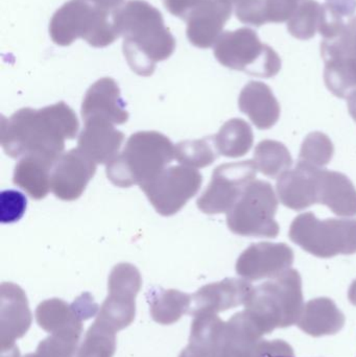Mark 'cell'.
<instances>
[{
	"label": "cell",
	"mask_w": 356,
	"mask_h": 357,
	"mask_svg": "<svg viewBox=\"0 0 356 357\" xmlns=\"http://www.w3.org/2000/svg\"><path fill=\"white\" fill-rule=\"evenodd\" d=\"M79 127L77 115L63 102L40 110L21 109L8 119L2 117L0 144L12 158L37 156L54 163Z\"/></svg>",
	"instance_id": "1"
},
{
	"label": "cell",
	"mask_w": 356,
	"mask_h": 357,
	"mask_svg": "<svg viewBox=\"0 0 356 357\" xmlns=\"http://www.w3.org/2000/svg\"><path fill=\"white\" fill-rule=\"evenodd\" d=\"M112 22L123 38V54L136 75L150 77L157 63L175 52L176 40L162 14L144 0H129L113 10Z\"/></svg>",
	"instance_id": "2"
},
{
	"label": "cell",
	"mask_w": 356,
	"mask_h": 357,
	"mask_svg": "<svg viewBox=\"0 0 356 357\" xmlns=\"http://www.w3.org/2000/svg\"><path fill=\"white\" fill-rule=\"evenodd\" d=\"M175 158L171 140L155 131L133 134L121 154L107 165L109 180L118 187H131L154 180Z\"/></svg>",
	"instance_id": "3"
},
{
	"label": "cell",
	"mask_w": 356,
	"mask_h": 357,
	"mask_svg": "<svg viewBox=\"0 0 356 357\" xmlns=\"http://www.w3.org/2000/svg\"><path fill=\"white\" fill-rule=\"evenodd\" d=\"M110 14L83 0H70L52 16L50 37L60 46H69L82 38L93 47H106L119 38L114 24L109 20Z\"/></svg>",
	"instance_id": "4"
},
{
	"label": "cell",
	"mask_w": 356,
	"mask_h": 357,
	"mask_svg": "<svg viewBox=\"0 0 356 357\" xmlns=\"http://www.w3.org/2000/svg\"><path fill=\"white\" fill-rule=\"evenodd\" d=\"M291 241L320 258L356 253V220H319L313 212L295 218L288 232Z\"/></svg>",
	"instance_id": "5"
},
{
	"label": "cell",
	"mask_w": 356,
	"mask_h": 357,
	"mask_svg": "<svg viewBox=\"0 0 356 357\" xmlns=\"http://www.w3.org/2000/svg\"><path fill=\"white\" fill-rule=\"evenodd\" d=\"M215 58L223 66L253 77L271 79L281 70V59L273 47L263 43L256 31L242 27L224 31L215 45Z\"/></svg>",
	"instance_id": "6"
},
{
	"label": "cell",
	"mask_w": 356,
	"mask_h": 357,
	"mask_svg": "<svg viewBox=\"0 0 356 357\" xmlns=\"http://www.w3.org/2000/svg\"><path fill=\"white\" fill-rule=\"evenodd\" d=\"M278 204L277 195L269 182L253 181L228 212V228L240 236L276 238L280 232L275 220Z\"/></svg>",
	"instance_id": "7"
},
{
	"label": "cell",
	"mask_w": 356,
	"mask_h": 357,
	"mask_svg": "<svg viewBox=\"0 0 356 357\" xmlns=\"http://www.w3.org/2000/svg\"><path fill=\"white\" fill-rule=\"evenodd\" d=\"M321 56L326 87L336 98H348L356 90V16L340 33L324 39Z\"/></svg>",
	"instance_id": "8"
},
{
	"label": "cell",
	"mask_w": 356,
	"mask_h": 357,
	"mask_svg": "<svg viewBox=\"0 0 356 357\" xmlns=\"http://www.w3.org/2000/svg\"><path fill=\"white\" fill-rule=\"evenodd\" d=\"M202 183V175L196 169L177 165L164 169L140 188L159 214L171 216L179 212L199 192Z\"/></svg>",
	"instance_id": "9"
},
{
	"label": "cell",
	"mask_w": 356,
	"mask_h": 357,
	"mask_svg": "<svg viewBox=\"0 0 356 357\" xmlns=\"http://www.w3.org/2000/svg\"><path fill=\"white\" fill-rule=\"evenodd\" d=\"M256 176L257 169L252 160L219 165L196 202L199 209L206 214L228 213Z\"/></svg>",
	"instance_id": "10"
},
{
	"label": "cell",
	"mask_w": 356,
	"mask_h": 357,
	"mask_svg": "<svg viewBox=\"0 0 356 357\" xmlns=\"http://www.w3.org/2000/svg\"><path fill=\"white\" fill-rule=\"evenodd\" d=\"M96 165L79 149L63 153L52 165L50 190L62 201L79 199L95 175Z\"/></svg>",
	"instance_id": "11"
},
{
	"label": "cell",
	"mask_w": 356,
	"mask_h": 357,
	"mask_svg": "<svg viewBox=\"0 0 356 357\" xmlns=\"http://www.w3.org/2000/svg\"><path fill=\"white\" fill-rule=\"evenodd\" d=\"M232 6L222 0H203L185 20L190 43L202 50L215 46L224 33L226 23L231 18Z\"/></svg>",
	"instance_id": "12"
},
{
	"label": "cell",
	"mask_w": 356,
	"mask_h": 357,
	"mask_svg": "<svg viewBox=\"0 0 356 357\" xmlns=\"http://www.w3.org/2000/svg\"><path fill=\"white\" fill-rule=\"evenodd\" d=\"M293 262L294 251L286 243H253L238 258L236 271L240 276L257 280L284 272Z\"/></svg>",
	"instance_id": "13"
},
{
	"label": "cell",
	"mask_w": 356,
	"mask_h": 357,
	"mask_svg": "<svg viewBox=\"0 0 356 357\" xmlns=\"http://www.w3.org/2000/svg\"><path fill=\"white\" fill-rule=\"evenodd\" d=\"M84 121L100 119L112 125H123L129 113L114 79L102 77L88 89L82 105Z\"/></svg>",
	"instance_id": "14"
},
{
	"label": "cell",
	"mask_w": 356,
	"mask_h": 357,
	"mask_svg": "<svg viewBox=\"0 0 356 357\" xmlns=\"http://www.w3.org/2000/svg\"><path fill=\"white\" fill-rule=\"evenodd\" d=\"M316 201L344 218L356 215V189L350 178L339 172L316 169Z\"/></svg>",
	"instance_id": "15"
},
{
	"label": "cell",
	"mask_w": 356,
	"mask_h": 357,
	"mask_svg": "<svg viewBox=\"0 0 356 357\" xmlns=\"http://www.w3.org/2000/svg\"><path fill=\"white\" fill-rule=\"evenodd\" d=\"M84 123L85 128L77 140V149L96 165H109L119 154L125 135L112 123L100 119Z\"/></svg>",
	"instance_id": "16"
},
{
	"label": "cell",
	"mask_w": 356,
	"mask_h": 357,
	"mask_svg": "<svg viewBox=\"0 0 356 357\" xmlns=\"http://www.w3.org/2000/svg\"><path fill=\"white\" fill-rule=\"evenodd\" d=\"M316 169L303 163H297L292 171L277 178L276 189L280 202L295 211H302L316 205Z\"/></svg>",
	"instance_id": "17"
},
{
	"label": "cell",
	"mask_w": 356,
	"mask_h": 357,
	"mask_svg": "<svg viewBox=\"0 0 356 357\" xmlns=\"http://www.w3.org/2000/svg\"><path fill=\"white\" fill-rule=\"evenodd\" d=\"M238 106L259 130L273 128L279 121L281 112L271 88L261 82L252 81L242 88Z\"/></svg>",
	"instance_id": "18"
},
{
	"label": "cell",
	"mask_w": 356,
	"mask_h": 357,
	"mask_svg": "<svg viewBox=\"0 0 356 357\" xmlns=\"http://www.w3.org/2000/svg\"><path fill=\"white\" fill-rule=\"evenodd\" d=\"M54 162L37 156L23 157L15 167L14 184L33 199H41L50 190V173Z\"/></svg>",
	"instance_id": "19"
},
{
	"label": "cell",
	"mask_w": 356,
	"mask_h": 357,
	"mask_svg": "<svg viewBox=\"0 0 356 357\" xmlns=\"http://www.w3.org/2000/svg\"><path fill=\"white\" fill-rule=\"evenodd\" d=\"M215 142L219 155L240 158L250 152L254 144V134L244 119H233L224 123L215 136Z\"/></svg>",
	"instance_id": "20"
},
{
	"label": "cell",
	"mask_w": 356,
	"mask_h": 357,
	"mask_svg": "<svg viewBox=\"0 0 356 357\" xmlns=\"http://www.w3.org/2000/svg\"><path fill=\"white\" fill-rule=\"evenodd\" d=\"M254 163L257 171L272 178H278L290 171L293 158L288 148L276 140H263L254 151Z\"/></svg>",
	"instance_id": "21"
},
{
	"label": "cell",
	"mask_w": 356,
	"mask_h": 357,
	"mask_svg": "<svg viewBox=\"0 0 356 357\" xmlns=\"http://www.w3.org/2000/svg\"><path fill=\"white\" fill-rule=\"evenodd\" d=\"M219 153L215 146V136L199 140L182 142L175 146V158L185 167L204 169L212 165Z\"/></svg>",
	"instance_id": "22"
},
{
	"label": "cell",
	"mask_w": 356,
	"mask_h": 357,
	"mask_svg": "<svg viewBox=\"0 0 356 357\" xmlns=\"http://www.w3.org/2000/svg\"><path fill=\"white\" fill-rule=\"evenodd\" d=\"M323 6L316 0L303 2L288 19V31L299 40H309L319 33L321 26Z\"/></svg>",
	"instance_id": "23"
},
{
	"label": "cell",
	"mask_w": 356,
	"mask_h": 357,
	"mask_svg": "<svg viewBox=\"0 0 356 357\" xmlns=\"http://www.w3.org/2000/svg\"><path fill=\"white\" fill-rule=\"evenodd\" d=\"M319 33L324 39L340 33L346 26L345 19L353 18L356 13V0H325Z\"/></svg>",
	"instance_id": "24"
},
{
	"label": "cell",
	"mask_w": 356,
	"mask_h": 357,
	"mask_svg": "<svg viewBox=\"0 0 356 357\" xmlns=\"http://www.w3.org/2000/svg\"><path fill=\"white\" fill-rule=\"evenodd\" d=\"M334 154V146L330 138L321 132H313L303 142L298 162L317 169H324L330 165Z\"/></svg>",
	"instance_id": "25"
},
{
	"label": "cell",
	"mask_w": 356,
	"mask_h": 357,
	"mask_svg": "<svg viewBox=\"0 0 356 357\" xmlns=\"http://www.w3.org/2000/svg\"><path fill=\"white\" fill-rule=\"evenodd\" d=\"M26 210V197L17 190H4L0 193V222L10 224L18 222Z\"/></svg>",
	"instance_id": "26"
},
{
	"label": "cell",
	"mask_w": 356,
	"mask_h": 357,
	"mask_svg": "<svg viewBox=\"0 0 356 357\" xmlns=\"http://www.w3.org/2000/svg\"><path fill=\"white\" fill-rule=\"evenodd\" d=\"M234 6L236 18L240 22L255 27L267 24L265 0H240Z\"/></svg>",
	"instance_id": "27"
},
{
	"label": "cell",
	"mask_w": 356,
	"mask_h": 357,
	"mask_svg": "<svg viewBox=\"0 0 356 357\" xmlns=\"http://www.w3.org/2000/svg\"><path fill=\"white\" fill-rule=\"evenodd\" d=\"M304 1L307 0H265L268 23L288 22Z\"/></svg>",
	"instance_id": "28"
},
{
	"label": "cell",
	"mask_w": 356,
	"mask_h": 357,
	"mask_svg": "<svg viewBox=\"0 0 356 357\" xmlns=\"http://www.w3.org/2000/svg\"><path fill=\"white\" fill-rule=\"evenodd\" d=\"M202 1L203 0H164V6L171 15L186 20L189 13Z\"/></svg>",
	"instance_id": "29"
},
{
	"label": "cell",
	"mask_w": 356,
	"mask_h": 357,
	"mask_svg": "<svg viewBox=\"0 0 356 357\" xmlns=\"http://www.w3.org/2000/svg\"><path fill=\"white\" fill-rule=\"evenodd\" d=\"M83 1L88 2L95 8L110 13L123 4V0H83Z\"/></svg>",
	"instance_id": "30"
},
{
	"label": "cell",
	"mask_w": 356,
	"mask_h": 357,
	"mask_svg": "<svg viewBox=\"0 0 356 357\" xmlns=\"http://www.w3.org/2000/svg\"><path fill=\"white\" fill-rule=\"evenodd\" d=\"M347 100H348L349 114H350L351 117L356 121V90L349 94Z\"/></svg>",
	"instance_id": "31"
},
{
	"label": "cell",
	"mask_w": 356,
	"mask_h": 357,
	"mask_svg": "<svg viewBox=\"0 0 356 357\" xmlns=\"http://www.w3.org/2000/svg\"><path fill=\"white\" fill-rule=\"evenodd\" d=\"M222 1L227 2V3H230L232 4V6H233V4L238 3V2L240 1V0H222Z\"/></svg>",
	"instance_id": "32"
}]
</instances>
